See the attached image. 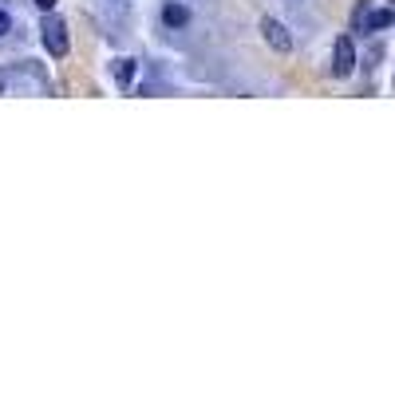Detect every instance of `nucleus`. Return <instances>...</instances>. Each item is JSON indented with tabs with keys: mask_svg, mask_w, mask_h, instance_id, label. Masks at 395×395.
<instances>
[{
	"mask_svg": "<svg viewBox=\"0 0 395 395\" xmlns=\"http://www.w3.org/2000/svg\"><path fill=\"white\" fill-rule=\"evenodd\" d=\"M40 40H44L47 56H67V47H71V40H67V24H63L60 16H44V28H40Z\"/></svg>",
	"mask_w": 395,
	"mask_h": 395,
	"instance_id": "obj_1",
	"label": "nucleus"
},
{
	"mask_svg": "<svg viewBox=\"0 0 395 395\" xmlns=\"http://www.w3.org/2000/svg\"><path fill=\"white\" fill-rule=\"evenodd\" d=\"M356 71V47H352V36H336V47H332V76L348 79Z\"/></svg>",
	"mask_w": 395,
	"mask_h": 395,
	"instance_id": "obj_2",
	"label": "nucleus"
},
{
	"mask_svg": "<svg viewBox=\"0 0 395 395\" xmlns=\"http://www.w3.org/2000/svg\"><path fill=\"white\" fill-rule=\"evenodd\" d=\"M261 36H265V44L273 47V52H293V36H289V28L284 24H277V20H261Z\"/></svg>",
	"mask_w": 395,
	"mask_h": 395,
	"instance_id": "obj_3",
	"label": "nucleus"
},
{
	"mask_svg": "<svg viewBox=\"0 0 395 395\" xmlns=\"http://www.w3.org/2000/svg\"><path fill=\"white\" fill-rule=\"evenodd\" d=\"M392 20H395V16L387 12V8H379V12H363L360 24H363L368 32H383V28H392Z\"/></svg>",
	"mask_w": 395,
	"mask_h": 395,
	"instance_id": "obj_4",
	"label": "nucleus"
},
{
	"mask_svg": "<svg viewBox=\"0 0 395 395\" xmlns=\"http://www.w3.org/2000/svg\"><path fill=\"white\" fill-rule=\"evenodd\" d=\"M135 71H139V63L135 60H115V83H119V87H131V83H135Z\"/></svg>",
	"mask_w": 395,
	"mask_h": 395,
	"instance_id": "obj_5",
	"label": "nucleus"
},
{
	"mask_svg": "<svg viewBox=\"0 0 395 395\" xmlns=\"http://www.w3.org/2000/svg\"><path fill=\"white\" fill-rule=\"evenodd\" d=\"M186 20H190V12L182 8V4H174V0L162 8V24H166V28H182Z\"/></svg>",
	"mask_w": 395,
	"mask_h": 395,
	"instance_id": "obj_6",
	"label": "nucleus"
},
{
	"mask_svg": "<svg viewBox=\"0 0 395 395\" xmlns=\"http://www.w3.org/2000/svg\"><path fill=\"white\" fill-rule=\"evenodd\" d=\"M8 32H12V16L0 8V36H8Z\"/></svg>",
	"mask_w": 395,
	"mask_h": 395,
	"instance_id": "obj_7",
	"label": "nucleus"
},
{
	"mask_svg": "<svg viewBox=\"0 0 395 395\" xmlns=\"http://www.w3.org/2000/svg\"><path fill=\"white\" fill-rule=\"evenodd\" d=\"M32 4H36L40 12H52V8H56V0H32Z\"/></svg>",
	"mask_w": 395,
	"mask_h": 395,
	"instance_id": "obj_8",
	"label": "nucleus"
},
{
	"mask_svg": "<svg viewBox=\"0 0 395 395\" xmlns=\"http://www.w3.org/2000/svg\"><path fill=\"white\" fill-rule=\"evenodd\" d=\"M0 91H4V83H0Z\"/></svg>",
	"mask_w": 395,
	"mask_h": 395,
	"instance_id": "obj_9",
	"label": "nucleus"
}]
</instances>
